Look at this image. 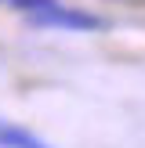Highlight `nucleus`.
<instances>
[{
	"label": "nucleus",
	"mask_w": 145,
	"mask_h": 148,
	"mask_svg": "<svg viewBox=\"0 0 145 148\" xmlns=\"http://www.w3.org/2000/svg\"><path fill=\"white\" fill-rule=\"evenodd\" d=\"M26 22L33 29H62V33H98L105 29V18L94 11H84V7H65L62 0L40 7V11L26 14Z\"/></svg>",
	"instance_id": "nucleus-1"
},
{
	"label": "nucleus",
	"mask_w": 145,
	"mask_h": 148,
	"mask_svg": "<svg viewBox=\"0 0 145 148\" xmlns=\"http://www.w3.org/2000/svg\"><path fill=\"white\" fill-rule=\"evenodd\" d=\"M0 148H55V145H47L40 134H33V130H26V127L0 123Z\"/></svg>",
	"instance_id": "nucleus-2"
},
{
	"label": "nucleus",
	"mask_w": 145,
	"mask_h": 148,
	"mask_svg": "<svg viewBox=\"0 0 145 148\" xmlns=\"http://www.w3.org/2000/svg\"><path fill=\"white\" fill-rule=\"evenodd\" d=\"M4 7H14V11H22V14H33V11H40V7H47V4H55V0H0Z\"/></svg>",
	"instance_id": "nucleus-3"
}]
</instances>
